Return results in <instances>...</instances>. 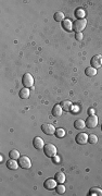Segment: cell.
I'll return each instance as SVG.
<instances>
[{"label":"cell","instance_id":"obj_11","mask_svg":"<svg viewBox=\"0 0 102 196\" xmlns=\"http://www.w3.org/2000/svg\"><path fill=\"white\" fill-rule=\"evenodd\" d=\"M62 112H63V108L61 107V105H56L52 108V111H51V114L53 117H61L62 116Z\"/></svg>","mask_w":102,"mask_h":196},{"label":"cell","instance_id":"obj_25","mask_svg":"<svg viewBox=\"0 0 102 196\" xmlns=\"http://www.w3.org/2000/svg\"><path fill=\"white\" fill-rule=\"evenodd\" d=\"M56 135H57L58 138L64 137V136H65V131L63 130V129H58V130L56 131Z\"/></svg>","mask_w":102,"mask_h":196},{"label":"cell","instance_id":"obj_5","mask_svg":"<svg viewBox=\"0 0 102 196\" xmlns=\"http://www.w3.org/2000/svg\"><path fill=\"white\" fill-rule=\"evenodd\" d=\"M19 165L21 166V168L23 169H29L32 167V161L27 156H22L19 159Z\"/></svg>","mask_w":102,"mask_h":196},{"label":"cell","instance_id":"obj_23","mask_svg":"<svg viewBox=\"0 0 102 196\" xmlns=\"http://www.w3.org/2000/svg\"><path fill=\"white\" fill-rule=\"evenodd\" d=\"M56 191H57L58 194H64L66 191V188L63 185V183H59V184L57 185V188H56Z\"/></svg>","mask_w":102,"mask_h":196},{"label":"cell","instance_id":"obj_24","mask_svg":"<svg viewBox=\"0 0 102 196\" xmlns=\"http://www.w3.org/2000/svg\"><path fill=\"white\" fill-rule=\"evenodd\" d=\"M88 142L91 143V144H96V143L98 142V137H97V135H94V134L88 135Z\"/></svg>","mask_w":102,"mask_h":196},{"label":"cell","instance_id":"obj_26","mask_svg":"<svg viewBox=\"0 0 102 196\" xmlns=\"http://www.w3.org/2000/svg\"><path fill=\"white\" fill-rule=\"evenodd\" d=\"M52 161H53V163H60V161H61V158L56 155L54 157H52Z\"/></svg>","mask_w":102,"mask_h":196},{"label":"cell","instance_id":"obj_14","mask_svg":"<svg viewBox=\"0 0 102 196\" xmlns=\"http://www.w3.org/2000/svg\"><path fill=\"white\" fill-rule=\"evenodd\" d=\"M7 168H9L10 170H16L17 168H19V165H17V162L15 159H10L7 161Z\"/></svg>","mask_w":102,"mask_h":196},{"label":"cell","instance_id":"obj_21","mask_svg":"<svg viewBox=\"0 0 102 196\" xmlns=\"http://www.w3.org/2000/svg\"><path fill=\"white\" fill-rule=\"evenodd\" d=\"M9 157H10V159H20V153H19V151H16V149H13V151H10V153H9Z\"/></svg>","mask_w":102,"mask_h":196},{"label":"cell","instance_id":"obj_28","mask_svg":"<svg viewBox=\"0 0 102 196\" xmlns=\"http://www.w3.org/2000/svg\"><path fill=\"white\" fill-rule=\"evenodd\" d=\"M90 114H94V110L90 109V110H89V116H90Z\"/></svg>","mask_w":102,"mask_h":196},{"label":"cell","instance_id":"obj_16","mask_svg":"<svg viewBox=\"0 0 102 196\" xmlns=\"http://www.w3.org/2000/svg\"><path fill=\"white\" fill-rule=\"evenodd\" d=\"M74 126H75L77 130H82V129H85L86 123L82 119H77L76 121L74 122Z\"/></svg>","mask_w":102,"mask_h":196},{"label":"cell","instance_id":"obj_1","mask_svg":"<svg viewBox=\"0 0 102 196\" xmlns=\"http://www.w3.org/2000/svg\"><path fill=\"white\" fill-rule=\"evenodd\" d=\"M87 26V20L86 19H78L74 22L73 24V30L75 31V33H82Z\"/></svg>","mask_w":102,"mask_h":196},{"label":"cell","instance_id":"obj_9","mask_svg":"<svg viewBox=\"0 0 102 196\" xmlns=\"http://www.w3.org/2000/svg\"><path fill=\"white\" fill-rule=\"evenodd\" d=\"M75 141H76V143L77 144H80V145H84V144H86V143L88 142L87 133H84V132L78 133L76 135V137H75Z\"/></svg>","mask_w":102,"mask_h":196},{"label":"cell","instance_id":"obj_29","mask_svg":"<svg viewBox=\"0 0 102 196\" xmlns=\"http://www.w3.org/2000/svg\"><path fill=\"white\" fill-rule=\"evenodd\" d=\"M101 131H102V125H101Z\"/></svg>","mask_w":102,"mask_h":196},{"label":"cell","instance_id":"obj_18","mask_svg":"<svg viewBox=\"0 0 102 196\" xmlns=\"http://www.w3.org/2000/svg\"><path fill=\"white\" fill-rule=\"evenodd\" d=\"M60 105H61V107L63 108V110H66V111H71L72 107H73L72 102L68 101V100H64V101H62Z\"/></svg>","mask_w":102,"mask_h":196},{"label":"cell","instance_id":"obj_3","mask_svg":"<svg viewBox=\"0 0 102 196\" xmlns=\"http://www.w3.org/2000/svg\"><path fill=\"white\" fill-rule=\"evenodd\" d=\"M85 123H86V126H87L88 129H94L97 125H98V117H97L96 114H90V116H88Z\"/></svg>","mask_w":102,"mask_h":196},{"label":"cell","instance_id":"obj_27","mask_svg":"<svg viewBox=\"0 0 102 196\" xmlns=\"http://www.w3.org/2000/svg\"><path fill=\"white\" fill-rule=\"evenodd\" d=\"M75 37H76L77 40H82L84 35H82V33H76V34H75Z\"/></svg>","mask_w":102,"mask_h":196},{"label":"cell","instance_id":"obj_8","mask_svg":"<svg viewBox=\"0 0 102 196\" xmlns=\"http://www.w3.org/2000/svg\"><path fill=\"white\" fill-rule=\"evenodd\" d=\"M91 67L94 69H98L100 68L102 65V56L101 54H96V56H94V57L91 58Z\"/></svg>","mask_w":102,"mask_h":196},{"label":"cell","instance_id":"obj_6","mask_svg":"<svg viewBox=\"0 0 102 196\" xmlns=\"http://www.w3.org/2000/svg\"><path fill=\"white\" fill-rule=\"evenodd\" d=\"M41 131L44 133L47 134V135H52V134H56V128L53 126V124H49V123H45V124L41 125Z\"/></svg>","mask_w":102,"mask_h":196},{"label":"cell","instance_id":"obj_15","mask_svg":"<svg viewBox=\"0 0 102 196\" xmlns=\"http://www.w3.org/2000/svg\"><path fill=\"white\" fill-rule=\"evenodd\" d=\"M85 74L89 77H94V75H97V69L92 68V67H88L85 69Z\"/></svg>","mask_w":102,"mask_h":196},{"label":"cell","instance_id":"obj_2","mask_svg":"<svg viewBox=\"0 0 102 196\" xmlns=\"http://www.w3.org/2000/svg\"><path fill=\"white\" fill-rule=\"evenodd\" d=\"M44 153H45V155L47 157L52 158V157H54L57 155V147L53 144H51V143L46 144L45 147H44Z\"/></svg>","mask_w":102,"mask_h":196},{"label":"cell","instance_id":"obj_13","mask_svg":"<svg viewBox=\"0 0 102 196\" xmlns=\"http://www.w3.org/2000/svg\"><path fill=\"white\" fill-rule=\"evenodd\" d=\"M62 27L65 31L68 32H71L73 30V23H72L71 20H68V19H65L64 21H62Z\"/></svg>","mask_w":102,"mask_h":196},{"label":"cell","instance_id":"obj_7","mask_svg":"<svg viewBox=\"0 0 102 196\" xmlns=\"http://www.w3.org/2000/svg\"><path fill=\"white\" fill-rule=\"evenodd\" d=\"M58 185V182L56 179H47L45 182H44V186H45L46 190H49V191H52L54 190V188H57Z\"/></svg>","mask_w":102,"mask_h":196},{"label":"cell","instance_id":"obj_10","mask_svg":"<svg viewBox=\"0 0 102 196\" xmlns=\"http://www.w3.org/2000/svg\"><path fill=\"white\" fill-rule=\"evenodd\" d=\"M33 145H34V147L36 148L37 151H41V149H44V147H45V142H44V139L41 138V137H35L34 141H33Z\"/></svg>","mask_w":102,"mask_h":196},{"label":"cell","instance_id":"obj_20","mask_svg":"<svg viewBox=\"0 0 102 196\" xmlns=\"http://www.w3.org/2000/svg\"><path fill=\"white\" fill-rule=\"evenodd\" d=\"M56 180L58 183H64L65 182V174L63 172H57L56 173Z\"/></svg>","mask_w":102,"mask_h":196},{"label":"cell","instance_id":"obj_22","mask_svg":"<svg viewBox=\"0 0 102 196\" xmlns=\"http://www.w3.org/2000/svg\"><path fill=\"white\" fill-rule=\"evenodd\" d=\"M75 15H76L78 19H85V15H86V11L84 9L80 8L77 9L76 11H75Z\"/></svg>","mask_w":102,"mask_h":196},{"label":"cell","instance_id":"obj_19","mask_svg":"<svg viewBox=\"0 0 102 196\" xmlns=\"http://www.w3.org/2000/svg\"><path fill=\"white\" fill-rule=\"evenodd\" d=\"M64 13H63L62 11H58L54 13V21H57V22H62V21H64L65 19H64Z\"/></svg>","mask_w":102,"mask_h":196},{"label":"cell","instance_id":"obj_4","mask_svg":"<svg viewBox=\"0 0 102 196\" xmlns=\"http://www.w3.org/2000/svg\"><path fill=\"white\" fill-rule=\"evenodd\" d=\"M22 83L24 87L29 88L34 85V79H33V76L29 73H25L22 77Z\"/></svg>","mask_w":102,"mask_h":196},{"label":"cell","instance_id":"obj_17","mask_svg":"<svg viewBox=\"0 0 102 196\" xmlns=\"http://www.w3.org/2000/svg\"><path fill=\"white\" fill-rule=\"evenodd\" d=\"M88 195L90 196H102V190L99 188H91L90 190H89V194Z\"/></svg>","mask_w":102,"mask_h":196},{"label":"cell","instance_id":"obj_12","mask_svg":"<svg viewBox=\"0 0 102 196\" xmlns=\"http://www.w3.org/2000/svg\"><path fill=\"white\" fill-rule=\"evenodd\" d=\"M29 95H31V92H29V88L27 87H23L20 91V93H19V96L22 99H27L29 97Z\"/></svg>","mask_w":102,"mask_h":196}]
</instances>
